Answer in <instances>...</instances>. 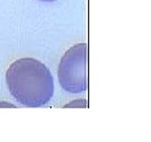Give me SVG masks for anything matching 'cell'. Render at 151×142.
Wrapping results in <instances>:
<instances>
[{"label": "cell", "mask_w": 151, "mask_h": 142, "mask_svg": "<svg viewBox=\"0 0 151 142\" xmlns=\"http://www.w3.org/2000/svg\"><path fill=\"white\" fill-rule=\"evenodd\" d=\"M5 81L12 96L24 106H43L54 96L52 73L44 63L34 58L15 60L6 70Z\"/></svg>", "instance_id": "1"}, {"label": "cell", "mask_w": 151, "mask_h": 142, "mask_svg": "<svg viewBox=\"0 0 151 142\" xmlns=\"http://www.w3.org/2000/svg\"><path fill=\"white\" fill-rule=\"evenodd\" d=\"M88 45L78 43L64 53L58 66L61 88L71 94H80L88 88Z\"/></svg>", "instance_id": "2"}, {"label": "cell", "mask_w": 151, "mask_h": 142, "mask_svg": "<svg viewBox=\"0 0 151 142\" xmlns=\"http://www.w3.org/2000/svg\"><path fill=\"white\" fill-rule=\"evenodd\" d=\"M64 107H81V109H84V107H87V101L85 99H77L71 101L70 103L66 104Z\"/></svg>", "instance_id": "3"}, {"label": "cell", "mask_w": 151, "mask_h": 142, "mask_svg": "<svg viewBox=\"0 0 151 142\" xmlns=\"http://www.w3.org/2000/svg\"><path fill=\"white\" fill-rule=\"evenodd\" d=\"M15 107V105L9 103H4V102H0V107Z\"/></svg>", "instance_id": "4"}, {"label": "cell", "mask_w": 151, "mask_h": 142, "mask_svg": "<svg viewBox=\"0 0 151 142\" xmlns=\"http://www.w3.org/2000/svg\"><path fill=\"white\" fill-rule=\"evenodd\" d=\"M39 1H44V2H52V1H57V0H39Z\"/></svg>", "instance_id": "5"}]
</instances>
